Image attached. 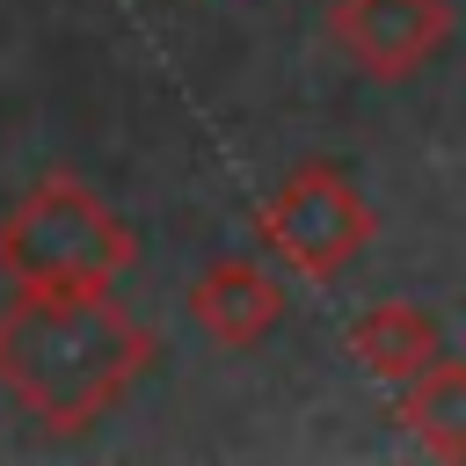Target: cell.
Returning a JSON list of instances; mask_svg holds the SVG:
<instances>
[{"mask_svg": "<svg viewBox=\"0 0 466 466\" xmlns=\"http://www.w3.org/2000/svg\"><path fill=\"white\" fill-rule=\"evenodd\" d=\"M189 320L218 350H255L284 320V277L269 262H255V255H218L189 284Z\"/></svg>", "mask_w": 466, "mask_h": 466, "instance_id": "5", "label": "cell"}, {"mask_svg": "<svg viewBox=\"0 0 466 466\" xmlns=\"http://www.w3.org/2000/svg\"><path fill=\"white\" fill-rule=\"evenodd\" d=\"M255 233H262V248L277 255L284 277H299V284H335V277L379 240V211H371V197H364L342 167L306 160V167H291V175L262 197Z\"/></svg>", "mask_w": 466, "mask_h": 466, "instance_id": "3", "label": "cell"}, {"mask_svg": "<svg viewBox=\"0 0 466 466\" xmlns=\"http://www.w3.org/2000/svg\"><path fill=\"white\" fill-rule=\"evenodd\" d=\"M393 422L430 459H466V357H430L415 379L393 386Z\"/></svg>", "mask_w": 466, "mask_h": 466, "instance_id": "7", "label": "cell"}, {"mask_svg": "<svg viewBox=\"0 0 466 466\" xmlns=\"http://www.w3.org/2000/svg\"><path fill=\"white\" fill-rule=\"evenodd\" d=\"M328 44L364 80H415L451 44V0H335Z\"/></svg>", "mask_w": 466, "mask_h": 466, "instance_id": "4", "label": "cell"}, {"mask_svg": "<svg viewBox=\"0 0 466 466\" xmlns=\"http://www.w3.org/2000/svg\"><path fill=\"white\" fill-rule=\"evenodd\" d=\"M437 350H444V335H437V320H430L415 299H379V306H364V313L350 320V357H357V371L379 379V386L415 379Z\"/></svg>", "mask_w": 466, "mask_h": 466, "instance_id": "6", "label": "cell"}, {"mask_svg": "<svg viewBox=\"0 0 466 466\" xmlns=\"http://www.w3.org/2000/svg\"><path fill=\"white\" fill-rule=\"evenodd\" d=\"M131 262V226L66 167L36 175L0 211V277L15 291H116Z\"/></svg>", "mask_w": 466, "mask_h": 466, "instance_id": "2", "label": "cell"}, {"mask_svg": "<svg viewBox=\"0 0 466 466\" xmlns=\"http://www.w3.org/2000/svg\"><path fill=\"white\" fill-rule=\"evenodd\" d=\"M153 357L160 335L109 291H15L0 306V393L51 437L124 408Z\"/></svg>", "mask_w": 466, "mask_h": 466, "instance_id": "1", "label": "cell"}]
</instances>
